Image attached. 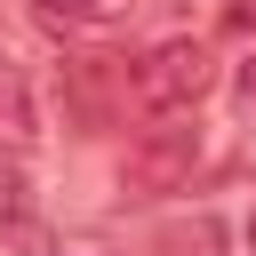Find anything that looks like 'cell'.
Returning <instances> with one entry per match:
<instances>
[{
    "mask_svg": "<svg viewBox=\"0 0 256 256\" xmlns=\"http://www.w3.org/2000/svg\"><path fill=\"white\" fill-rule=\"evenodd\" d=\"M128 8L136 0H32V16L48 24V32H112V24H128Z\"/></svg>",
    "mask_w": 256,
    "mask_h": 256,
    "instance_id": "4",
    "label": "cell"
},
{
    "mask_svg": "<svg viewBox=\"0 0 256 256\" xmlns=\"http://www.w3.org/2000/svg\"><path fill=\"white\" fill-rule=\"evenodd\" d=\"M32 144H40V96H32L24 64L0 48V152H8V160H24Z\"/></svg>",
    "mask_w": 256,
    "mask_h": 256,
    "instance_id": "3",
    "label": "cell"
},
{
    "mask_svg": "<svg viewBox=\"0 0 256 256\" xmlns=\"http://www.w3.org/2000/svg\"><path fill=\"white\" fill-rule=\"evenodd\" d=\"M232 112H240V120H256V48L232 64Z\"/></svg>",
    "mask_w": 256,
    "mask_h": 256,
    "instance_id": "6",
    "label": "cell"
},
{
    "mask_svg": "<svg viewBox=\"0 0 256 256\" xmlns=\"http://www.w3.org/2000/svg\"><path fill=\"white\" fill-rule=\"evenodd\" d=\"M32 216V184H24V168L0 152V224H24Z\"/></svg>",
    "mask_w": 256,
    "mask_h": 256,
    "instance_id": "5",
    "label": "cell"
},
{
    "mask_svg": "<svg viewBox=\"0 0 256 256\" xmlns=\"http://www.w3.org/2000/svg\"><path fill=\"white\" fill-rule=\"evenodd\" d=\"M216 88V56L208 40L176 32V40H152L136 56V104L144 112H200V96Z\"/></svg>",
    "mask_w": 256,
    "mask_h": 256,
    "instance_id": "2",
    "label": "cell"
},
{
    "mask_svg": "<svg viewBox=\"0 0 256 256\" xmlns=\"http://www.w3.org/2000/svg\"><path fill=\"white\" fill-rule=\"evenodd\" d=\"M200 152H208L200 120L192 112H160V128H144L128 144V160H120V200H168V192H184L192 168H200Z\"/></svg>",
    "mask_w": 256,
    "mask_h": 256,
    "instance_id": "1",
    "label": "cell"
}]
</instances>
